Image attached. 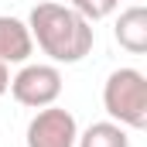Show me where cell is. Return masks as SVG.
I'll return each mask as SVG.
<instances>
[{"instance_id": "2", "label": "cell", "mask_w": 147, "mask_h": 147, "mask_svg": "<svg viewBox=\"0 0 147 147\" xmlns=\"http://www.w3.org/2000/svg\"><path fill=\"white\" fill-rule=\"evenodd\" d=\"M103 106L113 123L144 130L147 127V79L140 69H116L103 86Z\"/></svg>"}, {"instance_id": "5", "label": "cell", "mask_w": 147, "mask_h": 147, "mask_svg": "<svg viewBox=\"0 0 147 147\" xmlns=\"http://www.w3.org/2000/svg\"><path fill=\"white\" fill-rule=\"evenodd\" d=\"M34 51V41L24 21L17 17H7L0 14V62L3 65H17V62H28Z\"/></svg>"}, {"instance_id": "10", "label": "cell", "mask_w": 147, "mask_h": 147, "mask_svg": "<svg viewBox=\"0 0 147 147\" xmlns=\"http://www.w3.org/2000/svg\"><path fill=\"white\" fill-rule=\"evenodd\" d=\"M137 3H140V0H137Z\"/></svg>"}, {"instance_id": "4", "label": "cell", "mask_w": 147, "mask_h": 147, "mask_svg": "<svg viewBox=\"0 0 147 147\" xmlns=\"http://www.w3.org/2000/svg\"><path fill=\"white\" fill-rule=\"evenodd\" d=\"M79 127L75 116L62 106H45L34 113V120L28 123V147H75Z\"/></svg>"}, {"instance_id": "3", "label": "cell", "mask_w": 147, "mask_h": 147, "mask_svg": "<svg viewBox=\"0 0 147 147\" xmlns=\"http://www.w3.org/2000/svg\"><path fill=\"white\" fill-rule=\"evenodd\" d=\"M21 106L45 110L62 96V72L58 65H24L7 86Z\"/></svg>"}, {"instance_id": "8", "label": "cell", "mask_w": 147, "mask_h": 147, "mask_svg": "<svg viewBox=\"0 0 147 147\" xmlns=\"http://www.w3.org/2000/svg\"><path fill=\"white\" fill-rule=\"evenodd\" d=\"M69 7H72L75 14H82V17L92 24V21H103V17H110L113 10L120 7V0H69Z\"/></svg>"}, {"instance_id": "9", "label": "cell", "mask_w": 147, "mask_h": 147, "mask_svg": "<svg viewBox=\"0 0 147 147\" xmlns=\"http://www.w3.org/2000/svg\"><path fill=\"white\" fill-rule=\"evenodd\" d=\"M7 86H10V72H7V65L0 62V96L7 92Z\"/></svg>"}, {"instance_id": "7", "label": "cell", "mask_w": 147, "mask_h": 147, "mask_svg": "<svg viewBox=\"0 0 147 147\" xmlns=\"http://www.w3.org/2000/svg\"><path fill=\"white\" fill-rule=\"evenodd\" d=\"M75 144L79 147H130V137H127V127L103 120V123L86 127V134H79Z\"/></svg>"}, {"instance_id": "1", "label": "cell", "mask_w": 147, "mask_h": 147, "mask_svg": "<svg viewBox=\"0 0 147 147\" xmlns=\"http://www.w3.org/2000/svg\"><path fill=\"white\" fill-rule=\"evenodd\" d=\"M28 31H31V41H38V48L55 62V65H75L82 62L92 45H96V31L92 24L75 14L72 7L65 3H38L28 17Z\"/></svg>"}, {"instance_id": "6", "label": "cell", "mask_w": 147, "mask_h": 147, "mask_svg": "<svg viewBox=\"0 0 147 147\" xmlns=\"http://www.w3.org/2000/svg\"><path fill=\"white\" fill-rule=\"evenodd\" d=\"M113 38L130 55H144L147 51V10H144V3H134V7H127L120 14V21L113 28Z\"/></svg>"}]
</instances>
